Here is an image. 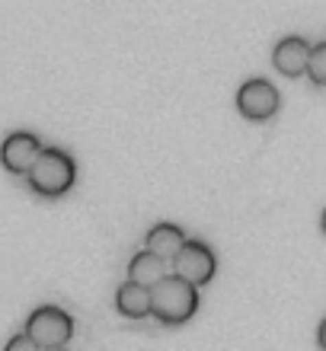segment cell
I'll return each mask as SVG.
<instances>
[{
	"instance_id": "obj_7",
	"label": "cell",
	"mask_w": 326,
	"mask_h": 351,
	"mask_svg": "<svg viewBox=\"0 0 326 351\" xmlns=\"http://www.w3.org/2000/svg\"><path fill=\"white\" fill-rule=\"evenodd\" d=\"M307 51H310V42L304 36H285L272 48V64L285 77H301L304 64H307Z\"/></svg>"
},
{
	"instance_id": "obj_13",
	"label": "cell",
	"mask_w": 326,
	"mask_h": 351,
	"mask_svg": "<svg viewBox=\"0 0 326 351\" xmlns=\"http://www.w3.org/2000/svg\"><path fill=\"white\" fill-rule=\"evenodd\" d=\"M45 351H67V348H45Z\"/></svg>"
},
{
	"instance_id": "obj_9",
	"label": "cell",
	"mask_w": 326,
	"mask_h": 351,
	"mask_svg": "<svg viewBox=\"0 0 326 351\" xmlns=\"http://www.w3.org/2000/svg\"><path fill=\"white\" fill-rule=\"evenodd\" d=\"M167 278V262L157 259V256H150V252L141 250L138 256H131L128 262V281L138 287H154L157 281H163Z\"/></svg>"
},
{
	"instance_id": "obj_12",
	"label": "cell",
	"mask_w": 326,
	"mask_h": 351,
	"mask_svg": "<svg viewBox=\"0 0 326 351\" xmlns=\"http://www.w3.org/2000/svg\"><path fill=\"white\" fill-rule=\"evenodd\" d=\"M3 351H38V348H36L32 342H29V339H26L23 332H16V335H13V339L7 342V348H3Z\"/></svg>"
},
{
	"instance_id": "obj_11",
	"label": "cell",
	"mask_w": 326,
	"mask_h": 351,
	"mask_svg": "<svg viewBox=\"0 0 326 351\" xmlns=\"http://www.w3.org/2000/svg\"><path fill=\"white\" fill-rule=\"evenodd\" d=\"M304 74H307L317 86L326 84V42H314V45H310L307 64H304Z\"/></svg>"
},
{
	"instance_id": "obj_2",
	"label": "cell",
	"mask_w": 326,
	"mask_h": 351,
	"mask_svg": "<svg viewBox=\"0 0 326 351\" xmlns=\"http://www.w3.org/2000/svg\"><path fill=\"white\" fill-rule=\"evenodd\" d=\"M198 310V291L176 275H167L163 281L150 287V316L163 326H183L189 323Z\"/></svg>"
},
{
	"instance_id": "obj_1",
	"label": "cell",
	"mask_w": 326,
	"mask_h": 351,
	"mask_svg": "<svg viewBox=\"0 0 326 351\" xmlns=\"http://www.w3.org/2000/svg\"><path fill=\"white\" fill-rule=\"evenodd\" d=\"M74 179H77L74 157L61 147H42L32 169L26 173L29 189L42 195V198H61L65 192H71Z\"/></svg>"
},
{
	"instance_id": "obj_8",
	"label": "cell",
	"mask_w": 326,
	"mask_h": 351,
	"mask_svg": "<svg viewBox=\"0 0 326 351\" xmlns=\"http://www.w3.org/2000/svg\"><path fill=\"white\" fill-rule=\"evenodd\" d=\"M183 243H186L183 227H176V223H154L148 230V237H144V252H150V256H157V259L167 262L183 250Z\"/></svg>"
},
{
	"instance_id": "obj_6",
	"label": "cell",
	"mask_w": 326,
	"mask_h": 351,
	"mask_svg": "<svg viewBox=\"0 0 326 351\" xmlns=\"http://www.w3.org/2000/svg\"><path fill=\"white\" fill-rule=\"evenodd\" d=\"M38 154H42V141H38L32 131H13V134H7V141L0 144V163L13 176H26Z\"/></svg>"
},
{
	"instance_id": "obj_10",
	"label": "cell",
	"mask_w": 326,
	"mask_h": 351,
	"mask_svg": "<svg viewBox=\"0 0 326 351\" xmlns=\"http://www.w3.org/2000/svg\"><path fill=\"white\" fill-rule=\"evenodd\" d=\"M115 310H119L121 316H128V319L150 316V291L125 281V285L115 291Z\"/></svg>"
},
{
	"instance_id": "obj_4",
	"label": "cell",
	"mask_w": 326,
	"mask_h": 351,
	"mask_svg": "<svg viewBox=\"0 0 326 351\" xmlns=\"http://www.w3.org/2000/svg\"><path fill=\"white\" fill-rule=\"evenodd\" d=\"M215 271H218L215 252H211V246L202 240H186L183 250L173 256V275H176L179 281L192 285L196 291L202 285H208V281L215 278Z\"/></svg>"
},
{
	"instance_id": "obj_5",
	"label": "cell",
	"mask_w": 326,
	"mask_h": 351,
	"mask_svg": "<svg viewBox=\"0 0 326 351\" xmlns=\"http://www.w3.org/2000/svg\"><path fill=\"white\" fill-rule=\"evenodd\" d=\"M279 106H281V93L275 90V84L262 80V77H253L237 90V112L250 121L272 119L279 112Z\"/></svg>"
},
{
	"instance_id": "obj_3",
	"label": "cell",
	"mask_w": 326,
	"mask_h": 351,
	"mask_svg": "<svg viewBox=\"0 0 326 351\" xmlns=\"http://www.w3.org/2000/svg\"><path fill=\"white\" fill-rule=\"evenodd\" d=\"M23 335H26V339L36 345L38 351L65 348L67 339L74 335V319H71V313H67V310H61V306H51V304L36 306V310L29 313Z\"/></svg>"
}]
</instances>
